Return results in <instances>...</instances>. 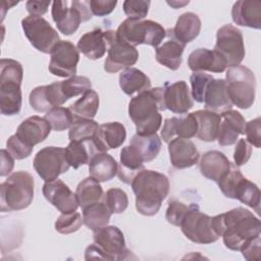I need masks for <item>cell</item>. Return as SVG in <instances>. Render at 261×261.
<instances>
[{"mask_svg":"<svg viewBox=\"0 0 261 261\" xmlns=\"http://www.w3.org/2000/svg\"><path fill=\"white\" fill-rule=\"evenodd\" d=\"M164 89L150 88L132 98L128 104V116L136 125L138 135L150 136L157 133L162 123L160 111H164Z\"/></svg>","mask_w":261,"mask_h":261,"instance_id":"1","label":"cell"},{"mask_svg":"<svg viewBox=\"0 0 261 261\" xmlns=\"http://www.w3.org/2000/svg\"><path fill=\"white\" fill-rule=\"evenodd\" d=\"M130 186L136 196V208L145 216L157 214L170 187L166 175L145 168L134 177Z\"/></svg>","mask_w":261,"mask_h":261,"instance_id":"2","label":"cell"},{"mask_svg":"<svg viewBox=\"0 0 261 261\" xmlns=\"http://www.w3.org/2000/svg\"><path fill=\"white\" fill-rule=\"evenodd\" d=\"M219 216L223 244L229 250L241 251L251 240L260 236V220L248 209L237 207Z\"/></svg>","mask_w":261,"mask_h":261,"instance_id":"3","label":"cell"},{"mask_svg":"<svg viewBox=\"0 0 261 261\" xmlns=\"http://www.w3.org/2000/svg\"><path fill=\"white\" fill-rule=\"evenodd\" d=\"M34 177L27 171L11 173L0 185L1 211H17L28 208L34 199Z\"/></svg>","mask_w":261,"mask_h":261,"instance_id":"4","label":"cell"},{"mask_svg":"<svg viewBox=\"0 0 261 261\" xmlns=\"http://www.w3.org/2000/svg\"><path fill=\"white\" fill-rule=\"evenodd\" d=\"M94 244L85 251V259L123 260L130 253L125 247L122 231L115 225H106L93 230Z\"/></svg>","mask_w":261,"mask_h":261,"instance_id":"5","label":"cell"},{"mask_svg":"<svg viewBox=\"0 0 261 261\" xmlns=\"http://www.w3.org/2000/svg\"><path fill=\"white\" fill-rule=\"evenodd\" d=\"M166 37V30L158 22L147 19L126 18L115 31V38L119 42L130 46L146 44L155 49Z\"/></svg>","mask_w":261,"mask_h":261,"instance_id":"6","label":"cell"},{"mask_svg":"<svg viewBox=\"0 0 261 261\" xmlns=\"http://www.w3.org/2000/svg\"><path fill=\"white\" fill-rule=\"evenodd\" d=\"M225 83L232 104L241 109H248L253 105L256 79L250 68L244 65L228 67L225 73Z\"/></svg>","mask_w":261,"mask_h":261,"instance_id":"7","label":"cell"},{"mask_svg":"<svg viewBox=\"0 0 261 261\" xmlns=\"http://www.w3.org/2000/svg\"><path fill=\"white\" fill-rule=\"evenodd\" d=\"M51 13L59 32L66 36L73 34L82 21L92 17L90 1H54Z\"/></svg>","mask_w":261,"mask_h":261,"instance_id":"8","label":"cell"},{"mask_svg":"<svg viewBox=\"0 0 261 261\" xmlns=\"http://www.w3.org/2000/svg\"><path fill=\"white\" fill-rule=\"evenodd\" d=\"M179 227L182 233L196 244H211L219 238L213 227L212 217L201 212L197 204L188 207Z\"/></svg>","mask_w":261,"mask_h":261,"instance_id":"9","label":"cell"},{"mask_svg":"<svg viewBox=\"0 0 261 261\" xmlns=\"http://www.w3.org/2000/svg\"><path fill=\"white\" fill-rule=\"evenodd\" d=\"M34 168L45 181H52L68 171L70 165L66 159L65 149L60 147H45L34 158Z\"/></svg>","mask_w":261,"mask_h":261,"instance_id":"10","label":"cell"},{"mask_svg":"<svg viewBox=\"0 0 261 261\" xmlns=\"http://www.w3.org/2000/svg\"><path fill=\"white\" fill-rule=\"evenodd\" d=\"M214 50L224 57L228 67L240 65L246 53L242 32L229 23L222 25L216 33Z\"/></svg>","mask_w":261,"mask_h":261,"instance_id":"11","label":"cell"},{"mask_svg":"<svg viewBox=\"0 0 261 261\" xmlns=\"http://www.w3.org/2000/svg\"><path fill=\"white\" fill-rule=\"evenodd\" d=\"M21 28L30 43L42 53H50L59 41V35L42 16L29 15L21 20Z\"/></svg>","mask_w":261,"mask_h":261,"instance_id":"12","label":"cell"},{"mask_svg":"<svg viewBox=\"0 0 261 261\" xmlns=\"http://www.w3.org/2000/svg\"><path fill=\"white\" fill-rule=\"evenodd\" d=\"M108 44V54L104 62V69L109 73L128 68L134 65L139 58V52L136 47L126 43L119 42L115 38V31H105Z\"/></svg>","mask_w":261,"mask_h":261,"instance_id":"13","label":"cell"},{"mask_svg":"<svg viewBox=\"0 0 261 261\" xmlns=\"http://www.w3.org/2000/svg\"><path fill=\"white\" fill-rule=\"evenodd\" d=\"M80 60L77 48L69 41L59 40L50 52L49 71L60 77H71L76 73Z\"/></svg>","mask_w":261,"mask_h":261,"instance_id":"14","label":"cell"},{"mask_svg":"<svg viewBox=\"0 0 261 261\" xmlns=\"http://www.w3.org/2000/svg\"><path fill=\"white\" fill-rule=\"evenodd\" d=\"M43 195L61 213L74 212L79 207L75 193L61 179L46 181L43 186Z\"/></svg>","mask_w":261,"mask_h":261,"instance_id":"15","label":"cell"},{"mask_svg":"<svg viewBox=\"0 0 261 261\" xmlns=\"http://www.w3.org/2000/svg\"><path fill=\"white\" fill-rule=\"evenodd\" d=\"M163 99L165 108L176 114H185L194 106V100L188 84L177 81L173 84L165 83Z\"/></svg>","mask_w":261,"mask_h":261,"instance_id":"16","label":"cell"},{"mask_svg":"<svg viewBox=\"0 0 261 261\" xmlns=\"http://www.w3.org/2000/svg\"><path fill=\"white\" fill-rule=\"evenodd\" d=\"M66 101L67 99L60 88V82L36 87L32 90L29 97L32 108L38 112H48L54 107L61 106Z\"/></svg>","mask_w":261,"mask_h":261,"instance_id":"17","label":"cell"},{"mask_svg":"<svg viewBox=\"0 0 261 261\" xmlns=\"http://www.w3.org/2000/svg\"><path fill=\"white\" fill-rule=\"evenodd\" d=\"M220 123L217 142L220 146H229L237 143L240 135H244L246 120L237 110H226L220 114Z\"/></svg>","mask_w":261,"mask_h":261,"instance_id":"18","label":"cell"},{"mask_svg":"<svg viewBox=\"0 0 261 261\" xmlns=\"http://www.w3.org/2000/svg\"><path fill=\"white\" fill-rule=\"evenodd\" d=\"M188 65L194 72L210 71L220 73L227 67V63L220 53L214 49L209 50L207 48H199L193 51L189 55Z\"/></svg>","mask_w":261,"mask_h":261,"instance_id":"19","label":"cell"},{"mask_svg":"<svg viewBox=\"0 0 261 261\" xmlns=\"http://www.w3.org/2000/svg\"><path fill=\"white\" fill-rule=\"evenodd\" d=\"M170 162L177 169L189 168L195 165L200 157V153L195 144L189 139L174 138L168 143Z\"/></svg>","mask_w":261,"mask_h":261,"instance_id":"20","label":"cell"},{"mask_svg":"<svg viewBox=\"0 0 261 261\" xmlns=\"http://www.w3.org/2000/svg\"><path fill=\"white\" fill-rule=\"evenodd\" d=\"M198 123L194 113H189L184 117H171L164 120L161 137L165 143H169L175 137L190 139L197 135Z\"/></svg>","mask_w":261,"mask_h":261,"instance_id":"21","label":"cell"},{"mask_svg":"<svg viewBox=\"0 0 261 261\" xmlns=\"http://www.w3.org/2000/svg\"><path fill=\"white\" fill-rule=\"evenodd\" d=\"M51 125L45 117L37 115L24 119L17 127L15 135L27 145L34 147L43 142L50 134Z\"/></svg>","mask_w":261,"mask_h":261,"instance_id":"22","label":"cell"},{"mask_svg":"<svg viewBox=\"0 0 261 261\" xmlns=\"http://www.w3.org/2000/svg\"><path fill=\"white\" fill-rule=\"evenodd\" d=\"M94 141L100 152H107L110 149L120 147L126 139V130L122 123L118 121L106 122L99 125Z\"/></svg>","mask_w":261,"mask_h":261,"instance_id":"23","label":"cell"},{"mask_svg":"<svg viewBox=\"0 0 261 261\" xmlns=\"http://www.w3.org/2000/svg\"><path fill=\"white\" fill-rule=\"evenodd\" d=\"M231 18L238 25L261 29V2L258 0L234 2L231 8Z\"/></svg>","mask_w":261,"mask_h":261,"instance_id":"24","label":"cell"},{"mask_svg":"<svg viewBox=\"0 0 261 261\" xmlns=\"http://www.w3.org/2000/svg\"><path fill=\"white\" fill-rule=\"evenodd\" d=\"M166 37L167 41L156 48V60L165 67L176 70L181 64V55L186 45L174 37L172 29L166 30Z\"/></svg>","mask_w":261,"mask_h":261,"instance_id":"25","label":"cell"},{"mask_svg":"<svg viewBox=\"0 0 261 261\" xmlns=\"http://www.w3.org/2000/svg\"><path fill=\"white\" fill-rule=\"evenodd\" d=\"M20 82L0 79V111L3 115L19 113L22 103Z\"/></svg>","mask_w":261,"mask_h":261,"instance_id":"26","label":"cell"},{"mask_svg":"<svg viewBox=\"0 0 261 261\" xmlns=\"http://www.w3.org/2000/svg\"><path fill=\"white\" fill-rule=\"evenodd\" d=\"M205 109L214 112H223L231 109L232 102L228 96L225 80L213 79L204 95Z\"/></svg>","mask_w":261,"mask_h":261,"instance_id":"27","label":"cell"},{"mask_svg":"<svg viewBox=\"0 0 261 261\" xmlns=\"http://www.w3.org/2000/svg\"><path fill=\"white\" fill-rule=\"evenodd\" d=\"M231 163L220 151L212 150L204 153L200 160L202 175L213 181H218L230 168Z\"/></svg>","mask_w":261,"mask_h":261,"instance_id":"28","label":"cell"},{"mask_svg":"<svg viewBox=\"0 0 261 261\" xmlns=\"http://www.w3.org/2000/svg\"><path fill=\"white\" fill-rule=\"evenodd\" d=\"M107 47L108 44L106 41L105 31L100 28L84 34L76 45L77 50L92 60L103 57L106 53Z\"/></svg>","mask_w":261,"mask_h":261,"instance_id":"29","label":"cell"},{"mask_svg":"<svg viewBox=\"0 0 261 261\" xmlns=\"http://www.w3.org/2000/svg\"><path fill=\"white\" fill-rule=\"evenodd\" d=\"M100 153L94 139L70 141L68 146L65 148L66 159L71 167L77 169L81 165L89 164L91 159Z\"/></svg>","mask_w":261,"mask_h":261,"instance_id":"30","label":"cell"},{"mask_svg":"<svg viewBox=\"0 0 261 261\" xmlns=\"http://www.w3.org/2000/svg\"><path fill=\"white\" fill-rule=\"evenodd\" d=\"M119 163L117 175L121 181L127 185H130L134 177L145 168L144 161L130 145L121 149Z\"/></svg>","mask_w":261,"mask_h":261,"instance_id":"31","label":"cell"},{"mask_svg":"<svg viewBox=\"0 0 261 261\" xmlns=\"http://www.w3.org/2000/svg\"><path fill=\"white\" fill-rule=\"evenodd\" d=\"M117 162L107 152L97 153L89 163L90 176L99 182L112 179L117 174Z\"/></svg>","mask_w":261,"mask_h":261,"instance_id":"32","label":"cell"},{"mask_svg":"<svg viewBox=\"0 0 261 261\" xmlns=\"http://www.w3.org/2000/svg\"><path fill=\"white\" fill-rule=\"evenodd\" d=\"M198 123L196 137L204 142H214L217 139L220 115L210 110H198L193 112Z\"/></svg>","mask_w":261,"mask_h":261,"instance_id":"33","label":"cell"},{"mask_svg":"<svg viewBox=\"0 0 261 261\" xmlns=\"http://www.w3.org/2000/svg\"><path fill=\"white\" fill-rule=\"evenodd\" d=\"M201 20L194 12H185L176 20L175 27L172 29L174 37L182 44L194 41L200 34Z\"/></svg>","mask_w":261,"mask_h":261,"instance_id":"34","label":"cell"},{"mask_svg":"<svg viewBox=\"0 0 261 261\" xmlns=\"http://www.w3.org/2000/svg\"><path fill=\"white\" fill-rule=\"evenodd\" d=\"M119 87L124 94L132 96L135 93L150 89L151 81L142 70L128 67L123 69L119 74Z\"/></svg>","mask_w":261,"mask_h":261,"instance_id":"35","label":"cell"},{"mask_svg":"<svg viewBox=\"0 0 261 261\" xmlns=\"http://www.w3.org/2000/svg\"><path fill=\"white\" fill-rule=\"evenodd\" d=\"M129 145L134 147L144 162H150L157 157L161 149V140L157 134L150 136L134 135Z\"/></svg>","mask_w":261,"mask_h":261,"instance_id":"36","label":"cell"},{"mask_svg":"<svg viewBox=\"0 0 261 261\" xmlns=\"http://www.w3.org/2000/svg\"><path fill=\"white\" fill-rule=\"evenodd\" d=\"M111 214L102 200L83 208V221L87 227L96 230L108 224Z\"/></svg>","mask_w":261,"mask_h":261,"instance_id":"37","label":"cell"},{"mask_svg":"<svg viewBox=\"0 0 261 261\" xmlns=\"http://www.w3.org/2000/svg\"><path fill=\"white\" fill-rule=\"evenodd\" d=\"M75 196L79 206L85 208L91 204L103 199V190L101 185L95 178L89 176L84 178L76 187Z\"/></svg>","mask_w":261,"mask_h":261,"instance_id":"38","label":"cell"},{"mask_svg":"<svg viewBox=\"0 0 261 261\" xmlns=\"http://www.w3.org/2000/svg\"><path fill=\"white\" fill-rule=\"evenodd\" d=\"M232 199H238L242 203L256 210L259 213L260 190L258 186L243 176L234 187Z\"/></svg>","mask_w":261,"mask_h":261,"instance_id":"39","label":"cell"},{"mask_svg":"<svg viewBox=\"0 0 261 261\" xmlns=\"http://www.w3.org/2000/svg\"><path fill=\"white\" fill-rule=\"evenodd\" d=\"M99 108V96L96 91L90 89L83 96L69 106L74 119L87 118L92 119Z\"/></svg>","mask_w":261,"mask_h":261,"instance_id":"40","label":"cell"},{"mask_svg":"<svg viewBox=\"0 0 261 261\" xmlns=\"http://www.w3.org/2000/svg\"><path fill=\"white\" fill-rule=\"evenodd\" d=\"M45 118L50 123L51 128L56 132L69 128L74 121V116L70 109L61 106L50 109L46 112Z\"/></svg>","mask_w":261,"mask_h":261,"instance_id":"41","label":"cell"},{"mask_svg":"<svg viewBox=\"0 0 261 261\" xmlns=\"http://www.w3.org/2000/svg\"><path fill=\"white\" fill-rule=\"evenodd\" d=\"M99 125L93 119L76 118L69 127L68 138L70 141H81L94 138Z\"/></svg>","mask_w":261,"mask_h":261,"instance_id":"42","label":"cell"},{"mask_svg":"<svg viewBox=\"0 0 261 261\" xmlns=\"http://www.w3.org/2000/svg\"><path fill=\"white\" fill-rule=\"evenodd\" d=\"M92 87L90 79L83 75H73L65 81L60 82V88L68 100L71 97H75L82 94H85Z\"/></svg>","mask_w":261,"mask_h":261,"instance_id":"43","label":"cell"},{"mask_svg":"<svg viewBox=\"0 0 261 261\" xmlns=\"http://www.w3.org/2000/svg\"><path fill=\"white\" fill-rule=\"evenodd\" d=\"M103 202L106 204L111 213H122L128 205L126 193L119 188L109 189L103 196Z\"/></svg>","mask_w":261,"mask_h":261,"instance_id":"44","label":"cell"},{"mask_svg":"<svg viewBox=\"0 0 261 261\" xmlns=\"http://www.w3.org/2000/svg\"><path fill=\"white\" fill-rule=\"evenodd\" d=\"M83 223V217L79 212L62 213L55 221V229L59 233L68 234L79 230Z\"/></svg>","mask_w":261,"mask_h":261,"instance_id":"45","label":"cell"},{"mask_svg":"<svg viewBox=\"0 0 261 261\" xmlns=\"http://www.w3.org/2000/svg\"><path fill=\"white\" fill-rule=\"evenodd\" d=\"M214 77L208 73H205L203 71H196L190 76V82L192 86V97L193 100H195L198 103L204 102V95L206 92V89L210 82Z\"/></svg>","mask_w":261,"mask_h":261,"instance_id":"46","label":"cell"},{"mask_svg":"<svg viewBox=\"0 0 261 261\" xmlns=\"http://www.w3.org/2000/svg\"><path fill=\"white\" fill-rule=\"evenodd\" d=\"M151 2L144 0H126L123 2V11L133 19H143L149 11Z\"/></svg>","mask_w":261,"mask_h":261,"instance_id":"47","label":"cell"},{"mask_svg":"<svg viewBox=\"0 0 261 261\" xmlns=\"http://www.w3.org/2000/svg\"><path fill=\"white\" fill-rule=\"evenodd\" d=\"M6 147H7V151L16 160H21L29 157L32 154L33 148H34L23 143L20 139L17 138L15 134L9 137V139L6 142Z\"/></svg>","mask_w":261,"mask_h":261,"instance_id":"48","label":"cell"},{"mask_svg":"<svg viewBox=\"0 0 261 261\" xmlns=\"http://www.w3.org/2000/svg\"><path fill=\"white\" fill-rule=\"evenodd\" d=\"M187 211H188V206H186L184 203L177 200H172V201H169L168 203V207L165 213V218L168 221V223L175 226H179Z\"/></svg>","mask_w":261,"mask_h":261,"instance_id":"49","label":"cell"},{"mask_svg":"<svg viewBox=\"0 0 261 261\" xmlns=\"http://www.w3.org/2000/svg\"><path fill=\"white\" fill-rule=\"evenodd\" d=\"M260 132H261V118L260 117H257L255 119H252V120L246 122L244 135H246V137H247L246 140L256 148L261 147Z\"/></svg>","mask_w":261,"mask_h":261,"instance_id":"50","label":"cell"},{"mask_svg":"<svg viewBox=\"0 0 261 261\" xmlns=\"http://www.w3.org/2000/svg\"><path fill=\"white\" fill-rule=\"evenodd\" d=\"M252 155V145L246 139H240L234 148L233 160L236 166H242L248 162Z\"/></svg>","mask_w":261,"mask_h":261,"instance_id":"51","label":"cell"},{"mask_svg":"<svg viewBox=\"0 0 261 261\" xmlns=\"http://www.w3.org/2000/svg\"><path fill=\"white\" fill-rule=\"evenodd\" d=\"M117 5V1H106V0H91L90 1V9L92 14L97 16H105L111 13L115 6Z\"/></svg>","mask_w":261,"mask_h":261,"instance_id":"52","label":"cell"},{"mask_svg":"<svg viewBox=\"0 0 261 261\" xmlns=\"http://www.w3.org/2000/svg\"><path fill=\"white\" fill-rule=\"evenodd\" d=\"M244 258L248 261L252 260H260L261 253V240L260 236L251 240L248 244H246L241 250Z\"/></svg>","mask_w":261,"mask_h":261,"instance_id":"53","label":"cell"},{"mask_svg":"<svg viewBox=\"0 0 261 261\" xmlns=\"http://www.w3.org/2000/svg\"><path fill=\"white\" fill-rule=\"evenodd\" d=\"M49 5H50V1L29 0L25 3V8H27V11L30 13V15L42 16L47 12Z\"/></svg>","mask_w":261,"mask_h":261,"instance_id":"54","label":"cell"},{"mask_svg":"<svg viewBox=\"0 0 261 261\" xmlns=\"http://www.w3.org/2000/svg\"><path fill=\"white\" fill-rule=\"evenodd\" d=\"M1 169H0V175L1 176H5L7 174H9L14 166V158L12 157V155L2 149L1 150Z\"/></svg>","mask_w":261,"mask_h":261,"instance_id":"55","label":"cell"}]
</instances>
